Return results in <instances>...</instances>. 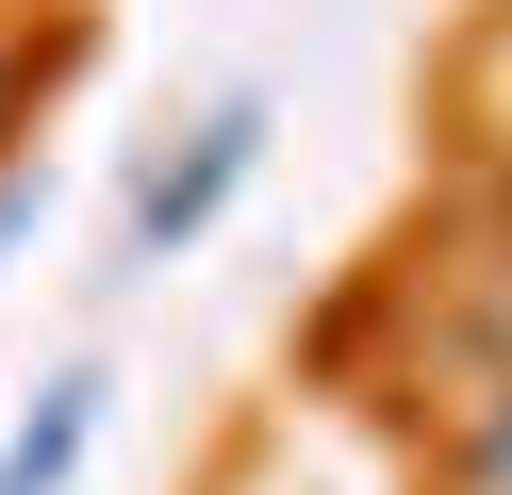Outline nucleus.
<instances>
[{"instance_id": "obj_1", "label": "nucleus", "mask_w": 512, "mask_h": 495, "mask_svg": "<svg viewBox=\"0 0 512 495\" xmlns=\"http://www.w3.org/2000/svg\"><path fill=\"white\" fill-rule=\"evenodd\" d=\"M248 165H265V116H248V99H232V116H215V132H199V149H182V165H149V182H133V248H149V264H166V248H182V231H199V215H215V198H232V182H248Z\"/></svg>"}, {"instance_id": "obj_3", "label": "nucleus", "mask_w": 512, "mask_h": 495, "mask_svg": "<svg viewBox=\"0 0 512 495\" xmlns=\"http://www.w3.org/2000/svg\"><path fill=\"white\" fill-rule=\"evenodd\" d=\"M479 495H512V413H496V429H479Z\"/></svg>"}, {"instance_id": "obj_2", "label": "nucleus", "mask_w": 512, "mask_h": 495, "mask_svg": "<svg viewBox=\"0 0 512 495\" xmlns=\"http://www.w3.org/2000/svg\"><path fill=\"white\" fill-rule=\"evenodd\" d=\"M83 429H100V380H50L34 413H17V446H0V495H67Z\"/></svg>"}, {"instance_id": "obj_4", "label": "nucleus", "mask_w": 512, "mask_h": 495, "mask_svg": "<svg viewBox=\"0 0 512 495\" xmlns=\"http://www.w3.org/2000/svg\"><path fill=\"white\" fill-rule=\"evenodd\" d=\"M17 231H34V182H0V248H17Z\"/></svg>"}]
</instances>
